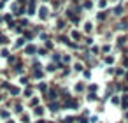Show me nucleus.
Returning a JSON list of instances; mask_svg holds the SVG:
<instances>
[{"mask_svg": "<svg viewBox=\"0 0 128 123\" xmlns=\"http://www.w3.org/2000/svg\"><path fill=\"white\" fill-rule=\"evenodd\" d=\"M48 14H49L48 7H40V11H39V16H40L42 20H46V18H48Z\"/></svg>", "mask_w": 128, "mask_h": 123, "instance_id": "f257e3e1", "label": "nucleus"}, {"mask_svg": "<svg viewBox=\"0 0 128 123\" xmlns=\"http://www.w3.org/2000/svg\"><path fill=\"white\" fill-rule=\"evenodd\" d=\"M72 39H79V34L77 32H72Z\"/></svg>", "mask_w": 128, "mask_h": 123, "instance_id": "39448f33", "label": "nucleus"}, {"mask_svg": "<svg viewBox=\"0 0 128 123\" xmlns=\"http://www.w3.org/2000/svg\"><path fill=\"white\" fill-rule=\"evenodd\" d=\"M26 51H28V53H35V48H34V46H30V48H28Z\"/></svg>", "mask_w": 128, "mask_h": 123, "instance_id": "423d86ee", "label": "nucleus"}, {"mask_svg": "<svg viewBox=\"0 0 128 123\" xmlns=\"http://www.w3.org/2000/svg\"><path fill=\"white\" fill-rule=\"evenodd\" d=\"M0 56H4V58L9 56V51H7V49H2V51H0Z\"/></svg>", "mask_w": 128, "mask_h": 123, "instance_id": "7ed1b4c3", "label": "nucleus"}, {"mask_svg": "<svg viewBox=\"0 0 128 123\" xmlns=\"http://www.w3.org/2000/svg\"><path fill=\"white\" fill-rule=\"evenodd\" d=\"M25 44V39H18V42H16V48H21Z\"/></svg>", "mask_w": 128, "mask_h": 123, "instance_id": "f03ea898", "label": "nucleus"}, {"mask_svg": "<svg viewBox=\"0 0 128 123\" xmlns=\"http://www.w3.org/2000/svg\"><path fill=\"white\" fill-rule=\"evenodd\" d=\"M76 70H82V65L81 63H76Z\"/></svg>", "mask_w": 128, "mask_h": 123, "instance_id": "0eeeda50", "label": "nucleus"}, {"mask_svg": "<svg viewBox=\"0 0 128 123\" xmlns=\"http://www.w3.org/2000/svg\"><path fill=\"white\" fill-rule=\"evenodd\" d=\"M84 30L90 32V30H91V23H86V25H84Z\"/></svg>", "mask_w": 128, "mask_h": 123, "instance_id": "20e7f679", "label": "nucleus"}]
</instances>
